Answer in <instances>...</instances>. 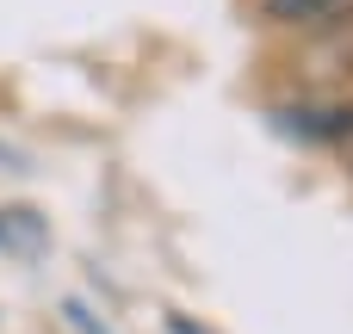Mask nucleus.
Listing matches in <instances>:
<instances>
[{
	"label": "nucleus",
	"mask_w": 353,
	"mask_h": 334,
	"mask_svg": "<svg viewBox=\"0 0 353 334\" xmlns=\"http://www.w3.org/2000/svg\"><path fill=\"white\" fill-rule=\"evenodd\" d=\"M161 334H217V328L199 322L192 310H161Z\"/></svg>",
	"instance_id": "7"
},
{
	"label": "nucleus",
	"mask_w": 353,
	"mask_h": 334,
	"mask_svg": "<svg viewBox=\"0 0 353 334\" xmlns=\"http://www.w3.org/2000/svg\"><path fill=\"white\" fill-rule=\"evenodd\" d=\"M0 174H12V180H25V174H37V161H31V149H19L6 130H0Z\"/></svg>",
	"instance_id": "6"
},
{
	"label": "nucleus",
	"mask_w": 353,
	"mask_h": 334,
	"mask_svg": "<svg viewBox=\"0 0 353 334\" xmlns=\"http://www.w3.org/2000/svg\"><path fill=\"white\" fill-rule=\"evenodd\" d=\"M353 0H254V25L261 31H279V37H298L335 12H347Z\"/></svg>",
	"instance_id": "4"
},
{
	"label": "nucleus",
	"mask_w": 353,
	"mask_h": 334,
	"mask_svg": "<svg viewBox=\"0 0 353 334\" xmlns=\"http://www.w3.org/2000/svg\"><path fill=\"white\" fill-rule=\"evenodd\" d=\"M50 248H56V223H50V211L31 205V198H0V260H12V267H37Z\"/></svg>",
	"instance_id": "3"
},
{
	"label": "nucleus",
	"mask_w": 353,
	"mask_h": 334,
	"mask_svg": "<svg viewBox=\"0 0 353 334\" xmlns=\"http://www.w3.org/2000/svg\"><path fill=\"white\" fill-rule=\"evenodd\" d=\"M267 130L298 143V149H329L341 155L353 143V93H279L261 105Z\"/></svg>",
	"instance_id": "1"
},
{
	"label": "nucleus",
	"mask_w": 353,
	"mask_h": 334,
	"mask_svg": "<svg viewBox=\"0 0 353 334\" xmlns=\"http://www.w3.org/2000/svg\"><path fill=\"white\" fill-rule=\"evenodd\" d=\"M341 167H347V174H353V143H347V149H341Z\"/></svg>",
	"instance_id": "8"
},
{
	"label": "nucleus",
	"mask_w": 353,
	"mask_h": 334,
	"mask_svg": "<svg viewBox=\"0 0 353 334\" xmlns=\"http://www.w3.org/2000/svg\"><path fill=\"white\" fill-rule=\"evenodd\" d=\"M285 43H292V93H353V6Z\"/></svg>",
	"instance_id": "2"
},
{
	"label": "nucleus",
	"mask_w": 353,
	"mask_h": 334,
	"mask_svg": "<svg viewBox=\"0 0 353 334\" xmlns=\"http://www.w3.org/2000/svg\"><path fill=\"white\" fill-rule=\"evenodd\" d=\"M56 328L62 334H118V322L93 291H62L56 298Z\"/></svg>",
	"instance_id": "5"
}]
</instances>
